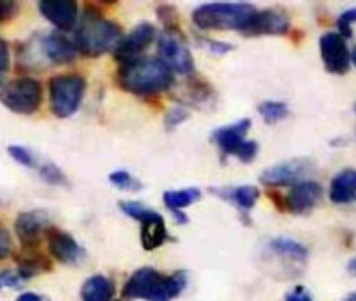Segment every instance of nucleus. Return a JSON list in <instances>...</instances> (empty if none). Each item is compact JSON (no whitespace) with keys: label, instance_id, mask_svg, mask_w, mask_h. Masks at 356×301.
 <instances>
[{"label":"nucleus","instance_id":"obj_18","mask_svg":"<svg viewBox=\"0 0 356 301\" xmlns=\"http://www.w3.org/2000/svg\"><path fill=\"white\" fill-rule=\"evenodd\" d=\"M40 50L44 59L53 64H68L78 54L74 42L60 32H51L42 38Z\"/></svg>","mask_w":356,"mask_h":301},{"label":"nucleus","instance_id":"obj_44","mask_svg":"<svg viewBox=\"0 0 356 301\" xmlns=\"http://www.w3.org/2000/svg\"><path fill=\"white\" fill-rule=\"evenodd\" d=\"M355 111H356V103H355Z\"/></svg>","mask_w":356,"mask_h":301},{"label":"nucleus","instance_id":"obj_36","mask_svg":"<svg viewBox=\"0 0 356 301\" xmlns=\"http://www.w3.org/2000/svg\"><path fill=\"white\" fill-rule=\"evenodd\" d=\"M13 252V241L8 231L0 227V259L7 258Z\"/></svg>","mask_w":356,"mask_h":301},{"label":"nucleus","instance_id":"obj_17","mask_svg":"<svg viewBox=\"0 0 356 301\" xmlns=\"http://www.w3.org/2000/svg\"><path fill=\"white\" fill-rule=\"evenodd\" d=\"M138 222H140V244L143 249L153 251L170 238L164 219L156 210L147 208Z\"/></svg>","mask_w":356,"mask_h":301},{"label":"nucleus","instance_id":"obj_30","mask_svg":"<svg viewBox=\"0 0 356 301\" xmlns=\"http://www.w3.org/2000/svg\"><path fill=\"white\" fill-rule=\"evenodd\" d=\"M7 152L8 155L19 164L25 166V167H33L36 166V159L33 156V153L25 148V146H21V145H10L7 148Z\"/></svg>","mask_w":356,"mask_h":301},{"label":"nucleus","instance_id":"obj_34","mask_svg":"<svg viewBox=\"0 0 356 301\" xmlns=\"http://www.w3.org/2000/svg\"><path fill=\"white\" fill-rule=\"evenodd\" d=\"M10 68V50H8V45L0 39V89L3 88L6 75L8 72Z\"/></svg>","mask_w":356,"mask_h":301},{"label":"nucleus","instance_id":"obj_10","mask_svg":"<svg viewBox=\"0 0 356 301\" xmlns=\"http://www.w3.org/2000/svg\"><path fill=\"white\" fill-rule=\"evenodd\" d=\"M320 54L325 70L331 74L343 75L350 67V52L345 39L338 32H327L318 40Z\"/></svg>","mask_w":356,"mask_h":301},{"label":"nucleus","instance_id":"obj_35","mask_svg":"<svg viewBox=\"0 0 356 301\" xmlns=\"http://www.w3.org/2000/svg\"><path fill=\"white\" fill-rule=\"evenodd\" d=\"M284 301H313V297L307 288L303 286H296L285 294Z\"/></svg>","mask_w":356,"mask_h":301},{"label":"nucleus","instance_id":"obj_27","mask_svg":"<svg viewBox=\"0 0 356 301\" xmlns=\"http://www.w3.org/2000/svg\"><path fill=\"white\" fill-rule=\"evenodd\" d=\"M157 17L160 20V22L164 25V31L165 32H172V33H181L179 29V20H178V13L175 10V7L168 6V4H163L159 6L157 8Z\"/></svg>","mask_w":356,"mask_h":301},{"label":"nucleus","instance_id":"obj_24","mask_svg":"<svg viewBox=\"0 0 356 301\" xmlns=\"http://www.w3.org/2000/svg\"><path fill=\"white\" fill-rule=\"evenodd\" d=\"M50 269H51L50 259L36 251L24 254L18 259V276L21 277V280L31 279L32 276L40 275L43 272H49Z\"/></svg>","mask_w":356,"mask_h":301},{"label":"nucleus","instance_id":"obj_31","mask_svg":"<svg viewBox=\"0 0 356 301\" xmlns=\"http://www.w3.org/2000/svg\"><path fill=\"white\" fill-rule=\"evenodd\" d=\"M356 22V7L345 10L337 20V28L338 33L345 39V38H352L353 31H352V24Z\"/></svg>","mask_w":356,"mask_h":301},{"label":"nucleus","instance_id":"obj_8","mask_svg":"<svg viewBox=\"0 0 356 301\" xmlns=\"http://www.w3.org/2000/svg\"><path fill=\"white\" fill-rule=\"evenodd\" d=\"M159 59L164 61L172 72L191 75L195 70L192 54L184 43L182 35L172 32H163L157 39Z\"/></svg>","mask_w":356,"mask_h":301},{"label":"nucleus","instance_id":"obj_41","mask_svg":"<svg viewBox=\"0 0 356 301\" xmlns=\"http://www.w3.org/2000/svg\"><path fill=\"white\" fill-rule=\"evenodd\" d=\"M348 272L356 277V256L349 261V263H348Z\"/></svg>","mask_w":356,"mask_h":301},{"label":"nucleus","instance_id":"obj_2","mask_svg":"<svg viewBox=\"0 0 356 301\" xmlns=\"http://www.w3.org/2000/svg\"><path fill=\"white\" fill-rule=\"evenodd\" d=\"M186 281L188 273L185 270L163 275L153 268H140L128 277L121 297L127 301H171L184 291Z\"/></svg>","mask_w":356,"mask_h":301},{"label":"nucleus","instance_id":"obj_40","mask_svg":"<svg viewBox=\"0 0 356 301\" xmlns=\"http://www.w3.org/2000/svg\"><path fill=\"white\" fill-rule=\"evenodd\" d=\"M172 215H174V217H175V220H177V223L178 224H186L188 223V216H186V213L184 212V210H177V212H172Z\"/></svg>","mask_w":356,"mask_h":301},{"label":"nucleus","instance_id":"obj_39","mask_svg":"<svg viewBox=\"0 0 356 301\" xmlns=\"http://www.w3.org/2000/svg\"><path fill=\"white\" fill-rule=\"evenodd\" d=\"M15 301H50L47 297L36 293H22Z\"/></svg>","mask_w":356,"mask_h":301},{"label":"nucleus","instance_id":"obj_15","mask_svg":"<svg viewBox=\"0 0 356 301\" xmlns=\"http://www.w3.org/2000/svg\"><path fill=\"white\" fill-rule=\"evenodd\" d=\"M46 238L50 255L61 263H76L85 255L83 248L71 234L65 231H61L56 227H49L46 231Z\"/></svg>","mask_w":356,"mask_h":301},{"label":"nucleus","instance_id":"obj_5","mask_svg":"<svg viewBox=\"0 0 356 301\" xmlns=\"http://www.w3.org/2000/svg\"><path fill=\"white\" fill-rule=\"evenodd\" d=\"M86 82L81 75L61 74L49 82L50 109L54 116L65 118L72 116L83 98Z\"/></svg>","mask_w":356,"mask_h":301},{"label":"nucleus","instance_id":"obj_37","mask_svg":"<svg viewBox=\"0 0 356 301\" xmlns=\"http://www.w3.org/2000/svg\"><path fill=\"white\" fill-rule=\"evenodd\" d=\"M19 7L15 1H0V21H7L10 18H13L14 15H17Z\"/></svg>","mask_w":356,"mask_h":301},{"label":"nucleus","instance_id":"obj_11","mask_svg":"<svg viewBox=\"0 0 356 301\" xmlns=\"http://www.w3.org/2000/svg\"><path fill=\"white\" fill-rule=\"evenodd\" d=\"M291 21L288 15L277 8H266L254 11L245 26L239 31L245 36L261 35H284L288 32Z\"/></svg>","mask_w":356,"mask_h":301},{"label":"nucleus","instance_id":"obj_4","mask_svg":"<svg viewBox=\"0 0 356 301\" xmlns=\"http://www.w3.org/2000/svg\"><path fill=\"white\" fill-rule=\"evenodd\" d=\"M254 11L248 3H206L192 13V21L200 29L241 31Z\"/></svg>","mask_w":356,"mask_h":301},{"label":"nucleus","instance_id":"obj_21","mask_svg":"<svg viewBox=\"0 0 356 301\" xmlns=\"http://www.w3.org/2000/svg\"><path fill=\"white\" fill-rule=\"evenodd\" d=\"M82 301H111L114 297L113 281L103 275H93L81 287Z\"/></svg>","mask_w":356,"mask_h":301},{"label":"nucleus","instance_id":"obj_38","mask_svg":"<svg viewBox=\"0 0 356 301\" xmlns=\"http://www.w3.org/2000/svg\"><path fill=\"white\" fill-rule=\"evenodd\" d=\"M22 283L21 277L10 270H0V288L4 287H18Z\"/></svg>","mask_w":356,"mask_h":301},{"label":"nucleus","instance_id":"obj_6","mask_svg":"<svg viewBox=\"0 0 356 301\" xmlns=\"http://www.w3.org/2000/svg\"><path fill=\"white\" fill-rule=\"evenodd\" d=\"M252 121L249 118H241L229 125L214 130L211 138L224 156L234 155L241 162H252L259 150V145L253 139H246V134Z\"/></svg>","mask_w":356,"mask_h":301},{"label":"nucleus","instance_id":"obj_23","mask_svg":"<svg viewBox=\"0 0 356 301\" xmlns=\"http://www.w3.org/2000/svg\"><path fill=\"white\" fill-rule=\"evenodd\" d=\"M188 103L192 106H206L214 100V89L207 81L197 77L188 78L185 91H182Z\"/></svg>","mask_w":356,"mask_h":301},{"label":"nucleus","instance_id":"obj_7","mask_svg":"<svg viewBox=\"0 0 356 301\" xmlns=\"http://www.w3.org/2000/svg\"><path fill=\"white\" fill-rule=\"evenodd\" d=\"M43 99V88L38 79L22 77L10 81L0 89V102L18 114L35 113Z\"/></svg>","mask_w":356,"mask_h":301},{"label":"nucleus","instance_id":"obj_42","mask_svg":"<svg viewBox=\"0 0 356 301\" xmlns=\"http://www.w3.org/2000/svg\"><path fill=\"white\" fill-rule=\"evenodd\" d=\"M342 301H356V291H353V293L348 294Z\"/></svg>","mask_w":356,"mask_h":301},{"label":"nucleus","instance_id":"obj_19","mask_svg":"<svg viewBox=\"0 0 356 301\" xmlns=\"http://www.w3.org/2000/svg\"><path fill=\"white\" fill-rule=\"evenodd\" d=\"M330 199L337 205L356 202V170L345 169L337 173L330 184Z\"/></svg>","mask_w":356,"mask_h":301},{"label":"nucleus","instance_id":"obj_33","mask_svg":"<svg viewBox=\"0 0 356 301\" xmlns=\"http://www.w3.org/2000/svg\"><path fill=\"white\" fill-rule=\"evenodd\" d=\"M199 43L200 46L206 47L207 50H210L214 54H225L229 50H232V45L227 43V42H221V40H216V39H210V38H199Z\"/></svg>","mask_w":356,"mask_h":301},{"label":"nucleus","instance_id":"obj_32","mask_svg":"<svg viewBox=\"0 0 356 301\" xmlns=\"http://www.w3.org/2000/svg\"><path fill=\"white\" fill-rule=\"evenodd\" d=\"M188 118H189L188 110H185L181 106L172 107L167 111V114L164 117V127L167 131H172L174 128H177L178 125L185 123Z\"/></svg>","mask_w":356,"mask_h":301},{"label":"nucleus","instance_id":"obj_9","mask_svg":"<svg viewBox=\"0 0 356 301\" xmlns=\"http://www.w3.org/2000/svg\"><path fill=\"white\" fill-rule=\"evenodd\" d=\"M313 167L314 164L310 159H291L266 169L260 174L259 180L267 187H293L305 181L303 178L313 170Z\"/></svg>","mask_w":356,"mask_h":301},{"label":"nucleus","instance_id":"obj_12","mask_svg":"<svg viewBox=\"0 0 356 301\" xmlns=\"http://www.w3.org/2000/svg\"><path fill=\"white\" fill-rule=\"evenodd\" d=\"M49 227V216L40 209L21 212L14 223L15 234L26 249L36 248Z\"/></svg>","mask_w":356,"mask_h":301},{"label":"nucleus","instance_id":"obj_28","mask_svg":"<svg viewBox=\"0 0 356 301\" xmlns=\"http://www.w3.org/2000/svg\"><path fill=\"white\" fill-rule=\"evenodd\" d=\"M108 180L113 185H115L120 190H125V191H139L143 187L138 178H135L125 170L113 171L108 176Z\"/></svg>","mask_w":356,"mask_h":301},{"label":"nucleus","instance_id":"obj_25","mask_svg":"<svg viewBox=\"0 0 356 301\" xmlns=\"http://www.w3.org/2000/svg\"><path fill=\"white\" fill-rule=\"evenodd\" d=\"M200 198V190L196 187L182 188V190H170L163 194L164 205L171 210H182L184 208L192 205Z\"/></svg>","mask_w":356,"mask_h":301},{"label":"nucleus","instance_id":"obj_43","mask_svg":"<svg viewBox=\"0 0 356 301\" xmlns=\"http://www.w3.org/2000/svg\"><path fill=\"white\" fill-rule=\"evenodd\" d=\"M350 60H352L353 64L356 65V47H353V50H352V53H350Z\"/></svg>","mask_w":356,"mask_h":301},{"label":"nucleus","instance_id":"obj_26","mask_svg":"<svg viewBox=\"0 0 356 301\" xmlns=\"http://www.w3.org/2000/svg\"><path fill=\"white\" fill-rule=\"evenodd\" d=\"M257 110L267 124H277L289 113L288 105L281 100H264L257 106Z\"/></svg>","mask_w":356,"mask_h":301},{"label":"nucleus","instance_id":"obj_13","mask_svg":"<svg viewBox=\"0 0 356 301\" xmlns=\"http://www.w3.org/2000/svg\"><path fill=\"white\" fill-rule=\"evenodd\" d=\"M156 38V28L150 22L138 24L128 35L122 36L114 49V57L121 63L140 57Z\"/></svg>","mask_w":356,"mask_h":301},{"label":"nucleus","instance_id":"obj_16","mask_svg":"<svg viewBox=\"0 0 356 301\" xmlns=\"http://www.w3.org/2000/svg\"><path fill=\"white\" fill-rule=\"evenodd\" d=\"M39 11L61 31L72 29L78 20V4L72 0H43L39 3Z\"/></svg>","mask_w":356,"mask_h":301},{"label":"nucleus","instance_id":"obj_3","mask_svg":"<svg viewBox=\"0 0 356 301\" xmlns=\"http://www.w3.org/2000/svg\"><path fill=\"white\" fill-rule=\"evenodd\" d=\"M121 39V28L89 7V10L86 8L72 42L79 54L86 57H99L110 50L114 52Z\"/></svg>","mask_w":356,"mask_h":301},{"label":"nucleus","instance_id":"obj_29","mask_svg":"<svg viewBox=\"0 0 356 301\" xmlns=\"http://www.w3.org/2000/svg\"><path fill=\"white\" fill-rule=\"evenodd\" d=\"M38 170H39V176L42 177V180L49 184H53V185H65L67 184L65 174L61 171V169H58L51 162L39 164Z\"/></svg>","mask_w":356,"mask_h":301},{"label":"nucleus","instance_id":"obj_14","mask_svg":"<svg viewBox=\"0 0 356 301\" xmlns=\"http://www.w3.org/2000/svg\"><path fill=\"white\" fill-rule=\"evenodd\" d=\"M323 188L318 183L305 180L292 187L282 202V209L292 215L309 213L321 199Z\"/></svg>","mask_w":356,"mask_h":301},{"label":"nucleus","instance_id":"obj_1","mask_svg":"<svg viewBox=\"0 0 356 301\" xmlns=\"http://www.w3.org/2000/svg\"><path fill=\"white\" fill-rule=\"evenodd\" d=\"M117 81L129 93L152 96L171 88L174 72L159 57L140 56L120 64Z\"/></svg>","mask_w":356,"mask_h":301},{"label":"nucleus","instance_id":"obj_20","mask_svg":"<svg viewBox=\"0 0 356 301\" xmlns=\"http://www.w3.org/2000/svg\"><path fill=\"white\" fill-rule=\"evenodd\" d=\"M220 198L234 203L243 213L250 210L260 196V191L254 185H239L229 188H214L213 191Z\"/></svg>","mask_w":356,"mask_h":301},{"label":"nucleus","instance_id":"obj_22","mask_svg":"<svg viewBox=\"0 0 356 301\" xmlns=\"http://www.w3.org/2000/svg\"><path fill=\"white\" fill-rule=\"evenodd\" d=\"M268 248L280 258L295 263H303L309 255L307 248L303 244L288 237H277L270 240Z\"/></svg>","mask_w":356,"mask_h":301}]
</instances>
